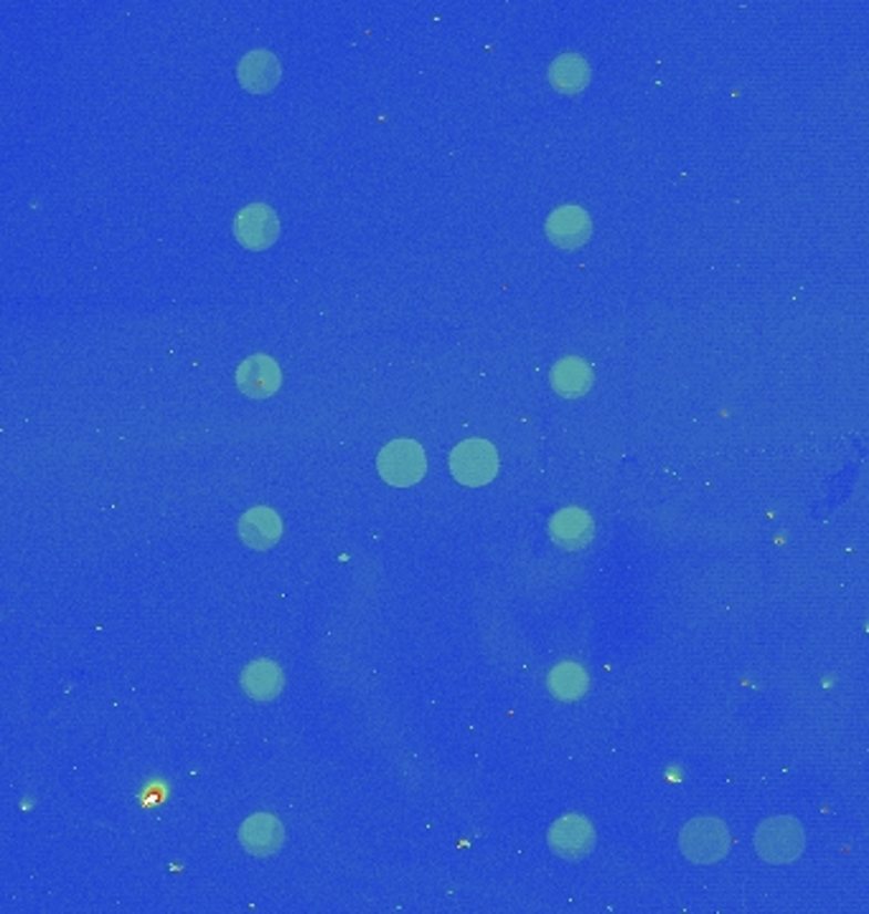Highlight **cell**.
Returning <instances> with one entry per match:
<instances>
[{
    "label": "cell",
    "mask_w": 869,
    "mask_h": 914,
    "mask_svg": "<svg viewBox=\"0 0 869 914\" xmlns=\"http://www.w3.org/2000/svg\"><path fill=\"white\" fill-rule=\"evenodd\" d=\"M806 847V835L801 823L796 818L780 816L770 818V821L761 823L758 833H755V851L768 864H794L801 856Z\"/></svg>",
    "instance_id": "1"
},
{
    "label": "cell",
    "mask_w": 869,
    "mask_h": 914,
    "mask_svg": "<svg viewBox=\"0 0 869 914\" xmlns=\"http://www.w3.org/2000/svg\"><path fill=\"white\" fill-rule=\"evenodd\" d=\"M590 384H592V371L578 356H565L562 361H557V364L552 366L555 392L567 396V399L582 396L590 390Z\"/></svg>",
    "instance_id": "14"
},
{
    "label": "cell",
    "mask_w": 869,
    "mask_h": 914,
    "mask_svg": "<svg viewBox=\"0 0 869 914\" xmlns=\"http://www.w3.org/2000/svg\"><path fill=\"white\" fill-rule=\"evenodd\" d=\"M679 847L694 864H717L730 851V831L720 818H694L679 833Z\"/></svg>",
    "instance_id": "2"
},
{
    "label": "cell",
    "mask_w": 869,
    "mask_h": 914,
    "mask_svg": "<svg viewBox=\"0 0 869 914\" xmlns=\"http://www.w3.org/2000/svg\"><path fill=\"white\" fill-rule=\"evenodd\" d=\"M549 692L557 698H562V702H578L588 692V674L572 661L559 663L557 668H552V674H549Z\"/></svg>",
    "instance_id": "16"
},
{
    "label": "cell",
    "mask_w": 869,
    "mask_h": 914,
    "mask_svg": "<svg viewBox=\"0 0 869 914\" xmlns=\"http://www.w3.org/2000/svg\"><path fill=\"white\" fill-rule=\"evenodd\" d=\"M547 237L562 249H578L590 237V217L580 206H562L547 219Z\"/></svg>",
    "instance_id": "9"
},
{
    "label": "cell",
    "mask_w": 869,
    "mask_h": 914,
    "mask_svg": "<svg viewBox=\"0 0 869 914\" xmlns=\"http://www.w3.org/2000/svg\"><path fill=\"white\" fill-rule=\"evenodd\" d=\"M549 847H552L557 856L578 861L588 856L592 847H596V831H592L588 818L565 816L549 831Z\"/></svg>",
    "instance_id": "6"
},
{
    "label": "cell",
    "mask_w": 869,
    "mask_h": 914,
    "mask_svg": "<svg viewBox=\"0 0 869 914\" xmlns=\"http://www.w3.org/2000/svg\"><path fill=\"white\" fill-rule=\"evenodd\" d=\"M239 537L252 549H270L282 537V521L272 508L257 506L239 521Z\"/></svg>",
    "instance_id": "11"
},
{
    "label": "cell",
    "mask_w": 869,
    "mask_h": 914,
    "mask_svg": "<svg viewBox=\"0 0 869 914\" xmlns=\"http://www.w3.org/2000/svg\"><path fill=\"white\" fill-rule=\"evenodd\" d=\"M451 472L463 486H486L498 472L496 447L486 439H466L451 455Z\"/></svg>",
    "instance_id": "4"
},
{
    "label": "cell",
    "mask_w": 869,
    "mask_h": 914,
    "mask_svg": "<svg viewBox=\"0 0 869 914\" xmlns=\"http://www.w3.org/2000/svg\"><path fill=\"white\" fill-rule=\"evenodd\" d=\"M592 537L590 516L580 508H565L552 519V539L565 549H580Z\"/></svg>",
    "instance_id": "12"
},
{
    "label": "cell",
    "mask_w": 869,
    "mask_h": 914,
    "mask_svg": "<svg viewBox=\"0 0 869 914\" xmlns=\"http://www.w3.org/2000/svg\"><path fill=\"white\" fill-rule=\"evenodd\" d=\"M280 366L270 356H265V353L245 359L237 368V386L249 399H268V396L280 390Z\"/></svg>",
    "instance_id": "7"
},
{
    "label": "cell",
    "mask_w": 869,
    "mask_h": 914,
    "mask_svg": "<svg viewBox=\"0 0 869 914\" xmlns=\"http://www.w3.org/2000/svg\"><path fill=\"white\" fill-rule=\"evenodd\" d=\"M235 237L245 249L260 252L280 237V219L268 204H249L235 219Z\"/></svg>",
    "instance_id": "5"
},
{
    "label": "cell",
    "mask_w": 869,
    "mask_h": 914,
    "mask_svg": "<svg viewBox=\"0 0 869 914\" xmlns=\"http://www.w3.org/2000/svg\"><path fill=\"white\" fill-rule=\"evenodd\" d=\"M282 839H286V833H282L280 821L268 813H257L252 818H247L242 831H239L242 847L249 853H255V856H270V853L282 847Z\"/></svg>",
    "instance_id": "10"
},
{
    "label": "cell",
    "mask_w": 869,
    "mask_h": 914,
    "mask_svg": "<svg viewBox=\"0 0 869 914\" xmlns=\"http://www.w3.org/2000/svg\"><path fill=\"white\" fill-rule=\"evenodd\" d=\"M237 76L247 92L268 94L278 87V82H280L278 56H275L268 49L249 51V54L237 66Z\"/></svg>",
    "instance_id": "8"
},
{
    "label": "cell",
    "mask_w": 869,
    "mask_h": 914,
    "mask_svg": "<svg viewBox=\"0 0 869 914\" xmlns=\"http://www.w3.org/2000/svg\"><path fill=\"white\" fill-rule=\"evenodd\" d=\"M376 468H380V476L390 482V486L407 488L423 480L427 460L423 447H420L415 439H394V443L386 445L380 453Z\"/></svg>",
    "instance_id": "3"
},
{
    "label": "cell",
    "mask_w": 869,
    "mask_h": 914,
    "mask_svg": "<svg viewBox=\"0 0 869 914\" xmlns=\"http://www.w3.org/2000/svg\"><path fill=\"white\" fill-rule=\"evenodd\" d=\"M549 82L565 94H578L590 82V66L580 54H562L549 66Z\"/></svg>",
    "instance_id": "15"
},
{
    "label": "cell",
    "mask_w": 869,
    "mask_h": 914,
    "mask_svg": "<svg viewBox=\"0 0 869 914\" xmlns=\"http://www.w3.org/2000/svg\"><path fill=\"white\" fill-rule=\"evenodd\" d=\"M242 688L255 702H272L282 692V671L272 661H255L242 674Z\"/></svg>",
    "instance_id": "13"
}]
</instances>
